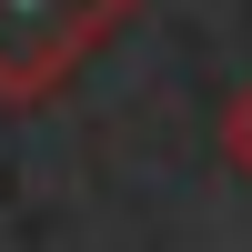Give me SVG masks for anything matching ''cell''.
Returning a JSON list of instances; mask_svg holds the SVG:
<instances>
[{
    "mask_svg": "<svg viewBox=\"0 0 252 252\" xmlns=\"http://www.w3.org/2000/svg\"><path fill=\"white\" fill-rule=\"evenodd\" d=\"M131 20L141 0H0V111H51Z\"/></svg>",
    "mask_w": 252,
    "mask_h": 252,
    "instance_id": "1",
    "label": "cell"
},
{
    "mask_svg": "<svg viewBox=\"0 0 252 252\" xmlns=\"http://www.w3.org/2000/svg\"><path fill=\"white\" fill-rule=\"evenodd\" d=\"M212 141H222V161H232V182H252V81L232 101H222V121H212Z\"/></svg>",
    "mask_w": 252,
    "mask_h": 252,
    "instance_id": "2",
    "label": "cell"
}]
</instances>
